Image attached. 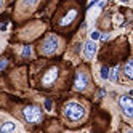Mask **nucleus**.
<instances>
[{"mask_svg":"<svg viewBox=\"0 0 133 133\" xmlns=\"http://www.w3.org/2000/svg\"><path fill=\"white\" fill-rule=\"evenodd\" d=\"M64 114H66V117H68L69 120L77 122V120H80L85 116V109L77 103H68L64 106Z\"/></svg>","mask_w":133,"mask_h":133,"instance_id":"obj_1","label":"nucleus"},{"mask_svg":"<svg viewBox=\"0 0 133 133\" xmlns=\"http://www.w3.org/2000/svg\"><path fill=\"white\" fill-rule=\"evenodd\" d=\"M56 50H58V37L48 35V37L43 40L42 46H40V53L45 55V56H48V55H53Z\"/></svg>","mask_w":133,"mask_h":133,"instance_id":"obj_2","label":"nucleus"},{"mask_svg":"<svg viewBox=\"0 0 133 133\" xmlns=\"http://www.w3.org/2000/svg\"><path fill=\"white\" fill-rule=\"evenodd\" d=\"M24 119L29 122V123H37L42 120V111L39 106H27L24 108Z\"/></svg>","mask_w":133,"mask_h":133,"instance_id":"obj_3","label":"nucleus"},{"mask_svg":"<svg viewBox=\"0 0 133 133\" xmlns=\"http://www.w3.org/2000/svg\"><path fill=\"white\" fill-rule=\"evenodd\" d=\"M119 104H120V109L123 111L127 117H131L133 116V101L130 98V95H122L119 98Z\"/></svg>","mask_w":133,"mask_h":133,"instance_id":"obj_4","label":"nucleus"},{"mask_svg":"<svg viewBox=\"0 0 133 133\" xmlns=\"http://www.w3.org/2000/svg\"><path fill=\"white\" fill-rule=\"evenodd\" d=\"M87 85H88V75H87V72H83V71H80V72H77L75 74V80H74V87H75V90H85L87 88Z\"/></svg>","mask_w":133,"mask_h":133,"instance_id":"obj_5","label":"nucleus"},{"mask_svg":"<svg viewBox=\"0 0 133 133\" xmlns=\"http://www.w3.org/2000/svg\"><path fill=\"white\" fill-rule=\"evenodd\" d=\"M95 53H96V43L88 40L87 43H85V46H83V56H85V59H91L93 56H95Z\"/></svg>","mask_w":133,"mask_h":133,"instance_id":"obj_6","label":"nucleus"},{"mask_svg":"<svg viewBox=\"0 0 133 133\" xmlns=\"http://www.w3.org/2000/svg\"><path fill=\"white\" fill-rule=\"evenodd\" d=\"M56 77H58V68H51L48 72L43 75V85H45V87H50V85L56 80Z\"/></svg>","mask_w":133,"mask_h":133,"instance_id":"obj_7","label":"nucleus"},{"mask_svg":"<svg viewBox=\"0 0 133 133\" xmlns=\"http://www.w3.org/2000/svg\"><path fill=\"white\" fill-rule=\"evenodd\" d=\"M75 16H77V10H71V11L59 21V24H61V26H68V24H71V23L75 19Z\"/></svg>","mask_w":133,"mask_h":133,"instance_id":"obj_8","label":"nucleus"},{"mask_svg":"<svg viewBox=\"0 0 133 133\" xmlns=\"http://www.w3.org/2000/svg\"><path fill=\"white\" fill-rule=\"evenodd\" d=\"M15 128H16L15 122H5V123H2V127H0V133H11Z\"/></svg>","mask_w":133,"mask_h":133,"instance_id":"obj_9","label":"nucleus"},{"mask_svg":"<svg viewBox=\"0 0 133 133\" xmlns=\"http://www.w3.org/2000/svg\"><path fill=\"white\" fill-rule=\"evenodd\" d=\"M123 71H125V75H127V77L131 79V77H133V63H131V61H127Z\"/></svg>","mask_w":133,"mask_h":133,"instance_id":"obj_10","label":"nucleus"},{"mask_svg":"<svg viewBox=\"0 0 133 133\" xmlns=\"http://www.w3.org/2000/svg\"><path fill=\"white\" fill-rule=\"evenodd\" d=\"M109 72H111L109 68L103 66V68H101V74H99V75H101V79H103V80H108V79H109Z\"/></svg>","mask_w":133,"mask_h":133,"instance_id":"obj_11","label":"nucleus"},{"mask_svg":"<svg viewBox=\"0 0 133 133\" xmlns=\"http://www.w3.org/2000/svg\"><path fill=\"white\" fill-rule=\"evenodd\" d=\"M117 77H119V68L112 69V72H109V79H111L112 82H117Z\"/></svg>","mask_w":133,"mask_h":133,"instance_id":"obj_12","label":"nucleus"},{"mask_svg":"<svg viewBox=\"0 0 133 133\" xmlns=\"http://www.w3.org/2000/svg\"><path fill=\"white\" fill-rule=\"evenodd\" d=\"M39 0H21V5L23 6H34Z\"/></svg>","mask_w":133,"mask_h":133,"instance_id":"obj_13","label":"nucleus"},{"mask_svg":"<svg viewBox=\"0 0 133 133\" xmlns=\"http://www.w3.org/2000/svg\"><path fill=\"white\" fill-rule=\"evenodd\" d=\"M31 53H32L31 46H24V50H23V56H24V58H27V56H29Z\"/></svg>","mask_w":133,"mask_h":133,"instance_id":"obj_14","label":"nucleus"},{"mask_svg":"<svg viewBox=\"0 0 133 133\" xmlns=\"http://www.w3.org/2000/svg\"><path fill=\"white\" fill-rule=\"evenodd\" d=\"M99 35H101V34H99L98 31H93V32H91V42L98 40V39H99Z\"/></svg>","mask_w":133,"mask_h":133,"instance_id":"obj_15","label":"nucleus"},{"mask_svg":"<svg viewBox=\"0 0 133 133\" xmlns=\"http://www.w3.org/2000/svg\"><path fill=\"white\" fill-rule=\"evenodd\" d=\"M6 66H8V59H2V61H0V71L5 69Z\"/></svg>","mask_w":133,"mask_h":133,"instance_id":"obj_16","label":"nucleus"},{"mask_svg":"<svg viewBox=\"0 0 133 133\" xmlns=\"http://www.w3.org/2000/svg\"><path fill=\"white\" fill-rule=\"evenodd\" d=\"M45 109H46V111H50V109H51V101H50V99H46V101H45Z\"/></svg>","mask_w":133,"mask_h":133,"instance_id":"obj_17","label":"nucleus"},{"mask_svg":"<svg viewBox=\"0 0 133 133\" xmlns=\"http://www.w3.org/2000/svg\"><path fill=\"white\" fill-rule=\"evenodd\" d=\"M98 2H99V0H91V2L88 3V8H91V6H93L95 3H98Z\"/></svg>","mask_w":133,"mask_h":133,"instance_id":"obj_18","label":"nucleus"},{"mask_svg":"<svg viewBox=\"0 0 133 133\" xmlns=\"http://www.w3.org/2000/svg\"><path fill=\"white\" fill-rule=\"evenodd\" d=\"M0 31H6V24H2V26H0Z\"/></svg>","mask_w":133,"mask_h":133,"instance_id":"obj_19","label":"nucleus"},{"mask_svg":"<svg viewBox=\"0 0 133 133\" xmlns=\"http://www.w3.org/2000/svg\"><path fill=\"white\" fill-rule=\"evenodd\" d=\"M120 2H122V3H127V2H128V0H120Z\"/></svg>","mask_w":133,"mask_h":133,"instance_id":"obj_20","label":"nucleus"},{"mask_svg":"<svg viewBox=\"0 0 133 133\" xmlns=\"http://www.w3.org/2000/svg\"><path fill=\"white\" fill-rule=\"evenodd\" d=\"M2 3H3V0H0V6H2Z\"/></svg>","mask_w":133,"mask_h":133,"instance_id":"obj_21","label":"nucleus"},{"mask_svg":"<svg viewBox=\"0 0 133 133\" xmlns=\"http://www.w3.org/2000/svg\"><path fill=\"white\" fill-rule=\"evenodd\" d=\"M127 133H131V130H127Z\"/></svg>","mask_w":133,"mask_h":133,"instance_id":"obj_22","label":"nucleus"}]
</instances>
